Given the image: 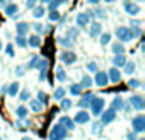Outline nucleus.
Returning <instances> with one entry per match:
<instances>
[{"instance_id": "1", "label": "nucleus", "mask_w": 145, "mask_h": 140, "mask_svg": "<svg viewBox=\"0 0 145 140\" xmlns=\"http://www.w3.org/2000/svg\"><path fill=\"white\" fill-rule=\"evenodd\" d=\"M104 106H106V101H104V97H97V96H94V97H92V101H91V104H89L92 116H99V114L103 113Z\"/></svg>"}, {"instance_id": "2", "label": "nucleus", "mask_w": 145, "mask_h": 140, "mask_svg": "<svg viewBox=\"0 0 145 140\" xmlns=\"http://www.w3.org/2000/svg\"><path fill=\"white\" fill-rule=\"evenodd\" d=\"M114 36H116V38H118V41H121V43H128V41H131V39H133L131 29H130V27H126V26H120V27H116Z\"/></svg>"}, {"instance_id": "3", "label": "nucleus", "mask_w": 145, "mask_h": 140, "mask_svg": "<svg viewBox=\"0 0 145 140\" xmlns=\"http://www.w3.org/2000/svg\"><path fill=\"white\" fill-rule=\"evenodd\" d=\"M67 135H68V130L67 128H63L60 123H56L53 128H51V131H50V140H65L67 138Z\"/></svg>"}, {"instance_id": "4", "label": "nucleus", "mask_w": 145, "mask_h": 140, "mask_svg": "<svg viewBox=\"0 0 145 140\" xmlns=\"http://www.w3.org/2000/svg\"><path fill=\"white\" fill-rule=\"evenodd\" d=\"M114 120H116V109H113V108L103 109V113L99 114V121H101L103 125H109V123H113Z\"/></svg>"}, {"instance_id": "5", "label": "nucleus", "mask_w": 145, "mask_h": 140, "mask_svg": "<svg viewBox=\"0 0 145 140\" xmlns=\"http://www.w3.org/2000/svg\"><path fill=\"white\" fill-rule=\"evenodd\" d=\"M60 61L63 65H72L77 61V55L72 50H63V51H60Z\"/></svg>"}, {"instance_id": "6", "label": "nucleus", "mask_w": 145, "mask_h": 140, "mask_svg": "<svg viewBox=\"0 0 145 140\" xmlns=\"http://www.w3.org/2000/svg\"><path fill=\"white\" fill-rule=\"evenodd\" d=\"M128 104L131 106V109H137V111H143V108H145V101H143V97H142L140 94H133V96H130Z\"/></svg>"}, {"instance_id": "7", "label": "nucleus", "mask_w": 145, "mask_h": 140, "mask_svg": "<svg viewBox=\"0 0 145 140\" xmlns=\"http://www.w3.org/2000/svg\"><path fill=\"white\" fill-rule=\"evenodd\" d=\"M131 126H133V131L135 133H142L143 130H145V116L140 113V114H137L133 120H131Z\"/></svg>"}, {"instance_id": "8", "label": "nucleus", "mask_w": 145, "mask_h": 140, "mask_svg": "<svg viewBox=\"0 0 145 140\" xmlns=\"http://www.w3.org/2000/svg\"><path fill=\"white\" fill-rule=\"evenodd\" d=\"M94 84L97 87H106L109 84V79H108V72H103V70H97V72H94Z\"/></svg>"}, {"instance_id": "9", "label": "nucleus", "mask_w": 145, "mask_h": 140, "mask_svg": "<svg viewBox=\"0 0 145 140\" xmlns=\"http://www.w3.org/2000/svg\"><path fill=\"white\" fill-rule=\"evenodd\" d=\"M123 9L130 16H138L140 14V5H137L135 2H131V0H123Z\"/></svg>"}, {"instance_id": "10", "label": "nucleus", "mask_w": 145, "mask_h": 140, "mask_svg": "<svg viewBox=\"0 0 145 140\" xmlns=\"http://www.w3.org/2000/svg\"><path fill=\"white\" fill-rule=\"evenodd\" d=\"M74 121H75V125H86V123L91 121V113H87L86 109H80V111L75 114Z\"/></svg>"}, {"instance_id": "11", "label": "nucleus", "mask_w": 145, "mask_h": 140, "mask_svg": "<svg viewBox=\"0 0 145 140\" xmlns=\"http://www.w3.org/2000/svg\"><path fill=\"white\" fill-rule=\"evenodd\" d=\"M101 33H103L101 22H99V21H91V22H89V34H91L92 38H97Z\"/></svg>"}, {"instance_id": "12", "label": "nucleus", "mask_w": 145, "mask_h": 140, "mask_svg": "<svg viewBox=\"0 0 145 140\" xmlns=\"http://www.w3.org/2000/svg\"><path fill=\"white\" fill-rule=\"evenodd\" d=\"M108 79H109V82H113V84H118V82L121 80V72H120L118 67H111V68H109Z\"/></svg>"}, {"instance_id": "13", "label": "nucleus", "mask_w": 145, "mask_h": 140, "mask_svg": "<svg viewBox=\"0 0 145 140\" xmlns=\"http://www.w3.org/2000/svg\"><path fill=\"white\" fill-rule=\"evenodd\" d=\"M75 21H77V27H87L91 22V16L87 12H80V14H77Z\"/></svg>"}, {"instance_id": "14", "label": "nucleus", "mask_w": 145, "mask_h": 140, "mask_svg": "<svg viewBox=\"0 0 145 140\" xmlns=\"http://www.w3.org/2000/svg\"><path fill=\"white\" fill-rule=\"evenodd\" d=\"M58 123H60L63 128H67L68 131H74V130H75V121L72 120V118H68V116H61V118L58 120Z\"/></svg>"}, {"instance_id": "15", "label": "nucleus", "mask_w": 145, "mask_h": 140, "mask_svg": "<svg viewBox=\"0 0 145 140\" xmlns=\"http://www.w3.org/2000/svg\"><path fill=\"white\" fill-rule=\"evenodd\" d=\"M92 97H94V94H92V92H87L86 96H82V97H80V101L77 103V106H79L80 109H87V108H89V104H91V101H92Z\"/></svg>"}, {"instance_id": "16", "label": "nucleus", "mask_w": 145, "mask_h": 140, "mask_svg": "<svg viewBox=\"0 0 145 140\" xmlns=\"http://www.w3.org/2000/svg\"><path fill=\"white\" fill-rule=\"evenodd\" d=\"M56 41H58V44H61L65 50H72V48H74V39H70L68 36H60Z\"/></svg>"}, {"instance_id": "17", "label": "nucleus", "mask_w": 145, "mask_h": 140, "mask_svg": "<svg viewBox=\"0 0 145 140\" xmlns=\"http://www.w3.org/2000/svg\"><path fill=\"white\" fill-rule=\"evenodd\" d=\"M4 12H5V16H9V17H14V16H17V12H19V7H17V4H7V5L4 7Z\"/></svg>"}, {"instance_id": "18", "label": "nucleus", "mask_w": 145, "mask_h": 140, "mask_svg": "<svg viewBox=\"0 0 145 140\" xmlns=\"http://www.w3.org/2000/svg\"><path fill=\"white\" fill-rule=\"evenodd\" d=\"M27 46L31 48H39L41 46V36L39 34H31L27 38Z\"/></svg>"}, {"instance_id": "19", "label": "nucleus", "mask_w": 145, "mask_h": 140, "mask_svg": "<svg viewBox=\"0 0 145 140\" xmlns=\"http://www.w3.org/2000/svg\"><path fill=\"white\" fill-rule=\"evenodd\" d=\"M19 91H21V84H19V80H16V82H12L10 86H7V94L12 96V97H16V96L19 94Z\"/></svg>"}, {"instance_id": "20", "label": "nucleus", "mask_w": 145, "mask_h": 140, "mask_svg": "<svg viewBox=\"0 0 145 140\" xmlns=\"http://www.w3.org/2000/svg\"><path fill=\"white\" fill-rule=\"evenodd\" d=\"M29 109H31L33 113H41V111L44 109V104L39 103L38 99H31V101H29Z\"/></svg>"}, {"instance_id": "21", "label": "nucleus", "mask_w": 145, "mask_h": 140, "mask_svg": "<svg viewBox=\"0 0 145 140\" xmlns=\"http://www.w3.org/2000/svg\"><path fill=\"white\" fill-rule=\"evenodd\" d=\"M29 29H31V26H29L27 22H17V24H16V31H17V34L26 36V34L29 33Z\"/></svg>"}, {"instance_id": "22", "label": "nucleus", "mask_w": 145, "mask_h": 140, "mask_svg": "<svg viewBox=\"0 0 145 140\" xmlns=\"http://www.w3.org/2000/svg\"><path fill=\"white\" fill-rule=\"evenodd\" d=\"M55 75H56V80H58V82H65V80H67V74H65L63 65H58V67H56Z\"/></svg>"}, {"instance_id": "23", "label": "nucleus", "mask_w": 145, "mask_h": 140, "mask_svg": "<svg viewBox=\"0 0 145 140\" xmlns=\"http://www.w3.org/2000/svg\"><path fill=\"white\" fill-rule=\"evenodd\" d=\"M44 14H46L44 5H36V7H33V17H34V19H41V17H44Z\"/></svg>"}, {"instance_id": "24", "label": "nucleus", "mask_w": 145, "mask_h": 140, "mask_svg": "<svg viewBox=\"0 0 145 140\" xmlns=\"http://www.w3.org/2000/svg\"><path fill=\"white\" fill-rule=\"evenodd\" d=\"M131 34H133V39L135 38H140L142 36V27H140V22L138 21H131Z\"/></svg>"}, {"instance_id": "25", "label": "nucleus", "mask_w": 145, "mask_h": 140, "mask_svg": "<svg viewBox=\"0 0 145 140\" xmlns=\"http://www.w3.org/2000/svg\"><path fill=\"white\" fill-rule=\"evenodd\" d=\"M87 14H89L91 17L94 16V17H99V19H104V17L108 16V14H106V10H104V9H101V7H96L94 10H87Z\"/></svg>"}, {"instance_id": "26", "label": "nucleus", "mask_w": 145, "mask_h": 140, "mask_svg": "<svg viewBox=\"0 0 145 140\" xmlns=\"http://www.w3.org/2000/svg\"><path fill=\"white\" fill-rule=\"evenodd\" d=\"M125 44L121 43V41H116V43H113L111 44V51L114 53V55H121V53H125Z\"/></svg>"}, {"instance_id": "27", "label": "nucleus", "mask_w": 145, "mask_h": 140, "mask_svg": "<svg viewBox=\"0 0 145 140\" xmlns=\"http://www.w3.org/2000/svg\"><path fill=\"white\" fill-rule=\"evenodd\" d=\"M126 63V56H125V53H121V55H114V58H113V67H123Z\"/></svg>"}, {"instance_id": "28", "label": "nucleus", "mask_w": 145, "mask_h": 140, "mask_svg": "<svg viewBox=\"0 0 145 140\" xmlns=\"http://www.w3.org/2000/svg\"><path fill=\"white\" fill-rule=\"evenodd\" d=\"M123 106H125V99L121 97V96H114V99H113V103H111V108L113 109H123Z\"/></svg>"}, {"instance_id": "29", "label": "nucleus", "mask_w": 145, "mask_h": 140, "mask_svg": "<svg viewBox=\"0 0 145 140\" xmlns=\"http://www.w3.org/2000/svg\"><path fill=\"white\" fill-rule=\"evenodd\" d=\"M33 27L36 29V33H38L39 36H41V34H46V33H50V31H51V27H50V26H43V24H39V22H34V24H33Z\"/></svg>"}, {"instance_id": "30", "label": "nucleus", "mask_w": 145, "mask_h": 140, "mask_svg": "<svg viewBox=\"0 0 145 140\" xmlns=\"http://www.w3.org/2000/svg\"><path fill=\"white\" fill-rule=\"evenodd\" d=\"M123 68H125V74H126V75H131L135 70H137V63H135V61H128V60H126V63L123 65Z\"/></svg>"}, {"instance_id": "31", "label": "nucleus", "mask_w": 145, "mask_h": 140, "mask_svg": "<svg viewBox=\"0 0 145 140\" xmlns=\"http://www.w3.org/2000/svg\"><path fill=\"white\" fill-rule=\"evenodd\" d=\"M82 91H84V89H82V86H80V84H72L68 92H70L72 96H80V94H82Z\"/></svg>"}, {"instance_id": "32", "label": "nucleus", "mask_w": 145, "mask_h": 140, "mask_svg": "<svg viewBox=\"0 0 145 140\" xmlns=\"http://www.w3.org/2000/svg\"><path fill=\"white\" fill-rule=\"evenodd\" d=\"M16 114H17V118H26V116L29 114V109H27L26 106H22V104H21V106H17V108H16Z\"/></svg>"}, {"instance_id": "33", "label": "nucleus", "mask_w": 145, "mask_h": 140, "mask_svg": "<svg viewBox=\"0 0 145 140\" xmlns=\"http://www.w3.org/2000/svg\"><path fill=\"white\" fill-rule=\"evenodd\" d=\"M103 126H104V125H103L101 121H94V123H92V128H91V133H92V135H99V133L103 131Z\"/></svg>"}, {"instance_id": "34", "label": "nucleus", "mask_w": 145, "mask_h": 140, "mask_svg": "<svg viewBox=\"0 0 145 140\" xmlns=\"http://www.w3.org/2000/svg\"><path fill=\"white\" fill-rule=\"evenodd\" d=\"M16 44H17L19 48H26V46H27V39H26V36L17 34V36H16Z\"/></svg>"}, {"instance_id": "35", "label": "nucleus", "mask_w": 145, "mask_h": 140, "mask_svg": "<svg viewBox=\"0 0 145 140\" xmlns=\"http://www.w3.org/2000/svg\"><path fill=\"white\" fill-rule=\"evenodd\" d=\"M72 106H74V104H72V101H70V99H67V97H61V99H60V108H61V109L68 111Z\"/></svg>"}, {"instance_id": "36", "label": "nucleus", "mask_w": 145, "mask_h": 140, "mask_svg": "<svg viewBox=\"0 0 145 140\" xmlns=\"http://www.w3.org/2000/svg\"><path fill=\"white\" fill-rule=\"evenodd\" d=\"M92 84H94V82H92V79H91L89 75H84V77H82V80H80V86H82V89H89Z\"/></svg>"}, {"instance_id": "37", "label": "nucleus", "mask_w": 145, "mask_h": 140, "mask_svg": "<svg viewBox=\"0 0 145 140\" xmlns=\"http://www.w3.org/2000/svg\"><path fill=\"white\" fill-rule=\"evenodd\" d=\"M60 17H61V16H60V12H58L56 9H55V10H50V14H48V19H50L51 22H58Z\"/></svg>"}, {"instance_id": "38", "label": "nucleus", "mask_w": 145, "mask_h": 140, "mask_svg": "<svg viewBox=\"0 0 145 140\" xmlns=\"http://www.w3.org/2000/svg\"><path fill=\"white\" fill-rule=\"evenodd\" d=\"M99 36H101V39H99V41H101V44H103V46H106V44H109V43H111V34H109V33H101Z\"/></svg>"}, {"instance_id": "39", "label": "nucleus", "mask_w": 145, "mask_h": 140, "mask_svg": "<svg viewBox=\"0 0 145 140\" xmlns=\"http://www.w3.org/2000/svg\"><path fill=\"white\" fill-rule=\"evenodd\" d=\"M36 68H38V70H48V60L39 56V60H38V63H36Z\"/></svg>"}, {"instance_id": "40", "label": "nucleus", "mask_w": 145, "mask_h": 140, "mask_svg": "<svg viewBox=\"0 0 145 140\" xmlns=\"http://www.w3.org/2000/svg\"><path fill=\"white\" fill-rule=\"evenodd\" d=\"M65 92H67V91H65L63 87H56V89H55V92H53V97H55L56 101H60L61 97H65Z\"/></svg>"}, {"instance_id": "41", "label": "nucleus", "mask_w": 145, "mask_h": 140, "mask_svg": "<svg viewBox=\"0 0 145 140\" xmlns=\"http://www.w3.org/2000/svg\"><path fill=\"white\" fill-rule=\"evenodd\" d=\"M67 36H68L70 39H77V36H79V27H70V29L67 31Z\"/></svg>"}, {"instance_id": "42", "label": "nucleus", "mask_w": 145, "mask_h": 140, "mask_svg": "<svg viewBox=\"0 0 145 140\" xmlns=\"http://www.w3.org/2000/svg\"><path fill=\"white\" fill-rule=\"evenodd\" d=\"M48 99H50V97H48V94H46L44 91H39V92H38V101H39V103H43L44 106L48 104Z\"/></svg>"}, {"instance_id": "43", "label": "nucleus", "mask_w": 145, "mask_h": 140, "mask_svg": "<svg viewBox=\"0 0 145 140\" xmlns=\"http://www.w3.org/2000/svg\"><path fill=\"white\" fill-rule=\"evenodd\" d=\"M19 99H21V101H29V99H31V92H29L27 89L19 91Z\"/></svg>"}, {"instance_id": "44", "label": "nucleus", "mask_w": 145, "mask_h": 140, "mask_svg": "<svg viewBox=\"0 0 145 140\" xmlns=\"http://www.w3.org/2000/svg\"><path fill=\"white\" fill-rule=\"evenodd\" d=\"M46 5H48V9H50V10H55V9H58V7L61 5V2H60V0H50Z\"/></svg>"}, {"instance_id": "45", "label": "nucleus", "mask_w": 145, "mask_h": 140, "mask_svg": "<svg viewBox=\"0 0 145 140\" xmlns=\"http://www.w3.org/2000/svg\"><path fill=\"white\" fill-rule=\"evenodd\" d=\"M38 60H39V56H38V55H34V56L29 60V63H27V67H26V68H29V70L36 68V63H38Z\"/></svg>"}, {"instance_id": "46", "label": "nucleus", "mask_w": 145, "mask_h": 140, "mask_svg": "<svg viewBox=\"0 0 145 140\" xmlns=\"http://www.w3.org/2000/svg\"><path fill=\"white\" fill-rule=\"evenodd\" d=\"M128 86H130L131 89H138V87H142V82H140L138 79H130V82H128Z\"/></svg>"}, {"instance_id": "47", "label": "nucleus", "mask_w": 145, "mask_h": 140, "mask_svg": "<svg viewBox=\"0 0 145 140\" xmlns=\"http://www.w3.org/2000/svg\"><path fill=\"white\" fill-rule=\"evenodd\" d=\"M24 74H26V67H22V65L16 67V75H17V77H22Z\"/></svg>"}, {"instance_id": "48", "label": "nucleus", "mask_w": 145, "mask_h": 140, "mask_svg": "<svg viewBox=\"0 0 145 140\" xmlns=\"http://www.w3.org/2000/svg\"><path fill=\"white\" fill-rule=\"evenodd\" d=\"M87 70H89V72H92V74H94V72H97L99 68H97V65H96L94 61H89V63H87Z\"/></svg>"}, {"instance_id": "49", "label": "nucleus", "mask_w": 145, "mask_h": 140, "mask_svg": "<svg viewBox=\"0 0 145 140\" xmlns=\"http://www.w3.org/2000/svg\"><path fill=\"white\" fill-rule=\"evenodd\" d=\"M5 53H7L9 56H14V53H16V51H14V46H12V44H7V46H5Z\"/></svg>"}, {"instance_id": "50", "label": "nucleus", "mask_w": 145, "mask_h": 140, "mask_svg": "<svg viewBox=\"0 0 145 140\" xmlns=\"http://www.w3.org/2000/svg\"><path fill=\"white\" fill-rule=\"evenodd\" d=\"M137 135H138V133L130 131V133H126V135H125V140H137Z\"/></svg>"}, {"instance_id": "51", "label": "nucleus", "mask_w": 145, "mask_h": 140, "mask_svg": "<svg viewBox=\"0 0 145 140\" xmlns=\"http://www.w3.org/2000/svg\"><path fill=\"white\" fill-rule=\"evenodd\" d=\"M36 4H38V0H26V7H27V9L36 7Z\"/></svg>"}, {"instance_id": "52", "label": "nucleus", "mask_w": 145, "mask_h": 140, "mask_svg": "<svg viewBox=\"0 0 145 140\" xmlns=\"http://www.w3.org/2000/svg\"><path fill=\"white\" fill-rule=\"evenodd\" d=\"M48 75V70H39V80H46Z\"/></svg>"}, {"instance_id": "53", "label": "nucleus", "mask_w": 145, "mask_h": 140, "mask_svg": "<svg viewBox=\"0 0 145 140\" xmlns=\"http://www.w3.org/2000/svg\"><path fill=\"white\" fill-rule=\"evenodd\" d=\"M86 2H87V4H91V5H99L101 0H86Z\"/></svg>"}, {"instance_id": "54", "label": "nucleus", "mask_w": 145, "mask_h": 140, "mask_svg": "<svg viewBox=\"0 0 145 140\" xmlns=\"http://www.w3.org/2000/svg\"><path fill=\"white\" fill-rule=\"evenodd\" d=\"M5 5H7V0H0V7H2V9H4Z\"/></svg>"}, {"instance_id": "55", "label": "nucleus", "mask_w": 145, "mask_h": 140, "mask_svg": "<svg viewBox=\"0 0 145 140\" xmlns=\"http://www.w3.org/2000/svg\"><path fill=\"white\" fill-rule=\"evenodd\" d=\"M21 140H33V138H31V137H22Z\"/></svg>"}, {"instance_id": "56", "label": "nucleus", "mask_w": 145, "mask_h": 140, "mask_svg": "<svg viewBox=\"0 0 145 140\" xmlns=\"http://www.w3.org/2000/svg\"><path fill=\"white\" fill-rule=\"evenodd\" d=\"M50 2V0H41V4H48Z\"/></svg>"}, {"instance_id": "57", "label": "nucleus", "mask_w": 145, "mask_h": 140, "mask_svg": "<svg viewBox=\"0 0 145 140\" xmlns=\"http://www.w3.org/2000/svg\"><path fill=\"white\" fill-rule=\"evenodd\" d=\"M4 50V46H2V41H0V51H2Z\"/></svg>"}, {"instance_id": "58", "label": "nucleus", "mask_w": 145, "mask_h": 140, "mask_svg": "<svg viewBox=\"0 0 145 140\" xmlns=\"http://www.w3.org/2000/svg\"><path fill=\"white\" fill-rule=\"evenodd\" d=\"M60 2H61V4H65V2H68V0H60Z\"/></svg>"}, {"instance_id": "59", "label": "nucleus", "mask_w": 145, "mask_h": 140, "mask_svg": "<svg viewBox=\"0 0 145 140\" xmlns=\"http://www.w3.org/2000/svg\"><path fill=\"white\" fill-rule=\"evenodd\" d=\"M104 2H113V0H104Z\"/></svg>"}, {"instance_id": "60", "label": "nucleus", "mask_w": 145, "mask_h": 140, "mask_svg": "<svg viewBox=\"0 0 145 140\" xmlns=\"http://www.w3.org/2000/svg\"><path fill=\"white\" fill-rule=\"evenodd\" d=\"M140 140H145V138H140Z\"/></svg>"}, {"instance_id": "61", "label": "nucleus", "mask_w": 145, "mask_h": 140, "mask_svg": "<svg viewBox=\"0 0 145 140\" xmlns=\"http://www.w3.org/2000/svg\"><path fill=\"white\" fill-rule=\"evenodd\" d=\"M0 140H2V137H0Z\"/></svg>"}]
</instances>
